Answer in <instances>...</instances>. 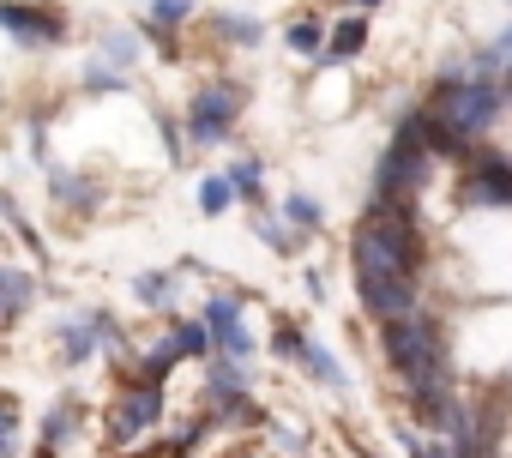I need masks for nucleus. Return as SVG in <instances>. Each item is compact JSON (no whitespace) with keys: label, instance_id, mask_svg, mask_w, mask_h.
Segmentation results:
<instances>
[{"label":"nucleus","instance_id":"obj_11","mask_svg":"<svg viewBox=\"0 0 512 458\" xmlns=\"http://www.w3.org/2000/svg\"><path fill=\"white\" fill-rule=\"evenodd\" d=\"M362 49H368V19H338L326 31V55L320 61H356Z\"/></svg>","mask_w":512,"mask_h":458},{"label":"nucleus","instance_id":"obj_17","mask_svg":"<svg viewBox=\"0 0 512 458\" xmlns=\"http://www.w3.org/2000/svg\"><path fill=\"white\" fill-rule=\"evenodd\" d=\"M229 205H235L229 175H205V181H199V211H205V217H223Z\"/></svg>","mask_w":512,"mask_h":458},{"label":"nucleus","instance_id":"obj_21","mask_svg":"<svg viewBox=\"0 0 512 458\" xmlns=\"http://www.w3.org/2000/svg\"><path fill=\"white\" fill-rule=\"evenodd\" d=\"M302 368H308V374H320L326 386H344V368H338V356H332L326 344H314V338H308V356H302Z\"/></svg>","mask_w":512,"mask_h":458},{"label":"nucleus","instance_id":"obj_18","mask_svg":"<svg viewBox=\"0 0 512 458\" xmlns=\"http://www.w3.org/2000/svg\"><path fill=\"white\" fill-rule=\"evenodd\" d=\"M272 356H284V362H302V356H308V332H302L296 320H278V332H272Z\"/></svg>","mask_w":512,"mask_h":458},{"label":"nucleus","instance_id":"obj_7","mask_svg":"<svg viewBox=\"0 0 512 458\" xmlns=\"http://www.w3.org/2000/svg\"><path fill=\"white\" fill-rule=\"evenodd\" d=\"M464 199L470 205H512V157L494 145H476L464 163Z\"/></svg>","mask_w":512,"mask_h":458},{"label":"nucleus","instance_id":"obj_6","mask_svg":"<svg viewBox=\"0 0 512 458\" xmlns=\"http://www.w3.org/2000/svg\"><path fill=\"white\" fill-rule=\"evenodd\" d=\"M163 422V380H127V392L115 398V410H109V440H139V434H151Z\"/></svg>","mask_w":512,"mask_h":458},{"label":"nucleus","instance_id":"obj_9","mask_svg":"<svg viewBox=\"0 0 512 458\" xmlns=\"http://www.w3.org/2000/svg\"><path fill=\"white\" fill-rule=\"evenodd\" d=\"M199 320L211 326V344H217L223 356H247V332H241V302H235V296H211Z\"/></svg>","mask_w":512,"mask_h":458},{"label":"nucleus","instance_id":"obj_3","mask_svg":"<svg viewBox=\"0 0 512 458\" xmlns=\"http://www.w3.org/2000/svg\"><path fill=\"white\" fill-rule=\"evenodd\" d=\"M506 103H512V97H506L500 79H488V73H446V79L434 85V97H428V115H434L440 127H452L458 139L476 145V133H488Z\"/></svg>","mask_w":512,"mask_h":458},{"label":"nucleus","instance_id":"obj_26","mask_svg":"<svg viewBox=\"0 0 512 458\" xmlns=\"http://www.w3.org/2000/svg\"><path fill=\"white\" fill-rule=\"evenodd\" d=\"M67 434H73V410H55V416L43 422V446H61Z\"/></svg>","mask_w":512,"mask_h":458},{"label":"nucleus","instance_id":"obj_16","mask_svg":"<svg viewBox=\"0 0 512 458\" xmlns=\"http://www.w3.org/2000/svg\"><path fill=\"white\" fill-rule=\"evenodd\" d=\"M211 31H217L223 43H241V49L266 37V31H260V19H235V13H217V19H211Z\"/></svg>","mask_w":512,"mask_h":458},{"label":"nucleus","instance_id":"obj_13","mask_svg":"<svg viewBox=\"0 0 512 458\" xmlns=\"http://www.w3.org/2000/svg\"><path fill=\"white\" fill-rule=\"evenodd\" d=\"M260 181H266V163H260V157H235V163H229V193H235V199L260 205Z\"/></svg>","mask_w":512,"mask_h":458},{"label":"nucleus","instance_id":"obj_24","mask_svg":"<svg viewBox=\"0 0 512 458\" xmlns=\"http://www.w3.org/2000/svg\"><path fill=\"white\" fill-rule=\"evenodd\" d=\"M284 217L302 223V229H320V205H314L308 193H290V199H284Z\"/></svg>","mask_w":512,"mask_h":458},{"label":"nucleus","instance_id":"obj_23","mask_svg":"<svg viewBox=\"0 0 512 458\" xmlns=\"http://www.w3.org/2000/svg\"><path fill=\"white\" fill-rule=\"evenodd\" d=\"M253 229H260V242H266L272 254H290V248H296V236H290V229H284L278 217H260V223H253Z\"/></svg>","mask_w":512,"mask_h":458},{"label":"nucleus","instance_id":"obj_30","mask_svg":"<svg viewBox=\"0 0 512 458\" xmlns=\"http://www.w3.org/2000/svg\"><path fill=\"white\" fill-rule=\"evenodd\" d=\"M356 7H380V0H356Z\"/></svg>","mask_w":512,"mask_h":458},{"label":"nucleus","instance_id":"obj_28","mask_svg":"<svg viewBox=\"0 0 512 458\" xmlns=\"http://www.w3.org/2000/svg\"><path fill=\"white\" fill-rule=\"evenodd\" d=\"M85 85H91V91H127V85H121V73H103V67H91V73H85Z\"/></svg>","mask_w":512,"mask_h":458},{"label":"nucleus","instance_id":"obj_20","mask_svg":"<svg viewBox=\"0 0 512 458\" xmlns=\"http://www.w3.org/2000/svg\"><path fill=\"white\" fill-rule=\"evenodd\" d=\"M49 187H55V199H61V205H73V211L97 199V187H85V181H79V175H67V169H55V175H49Z\"/></svg>","mask_w":512,"mask_h":458},{"label":"nucleus","instance_id":"obj_2","mask_svg":"<svg viewBox=\"0 0 512 458\" xmlns=\"http://www.w3.org/2000/svg\"><path fill=\"white\" fill-rule=\"evenodd\" d=\"M380 356L386 368L416 392V386H452V362H446V332L434 314H404V320H386L380 326Z\"/></svg>","mask_w":512,"mask_h":458},{"label":"nucleus","instance_id":"obj_15","mask_svg":"<svg viewBox=\"0 0 512 458\" xmlns=\"http://www.w3.org/2000/svg\"><path fill=\"white\" fill-rule=\"evenodd\" d=\"M133 296H139L145 308H169V302H175V272H145V278L133 284Z\"/></svg>","mask_w":512,"mask_h":458},{"label":"nucleus","instance_id":"obj_22","mask_svg":"<svg viewBox=\"0 0 512 458\" xmlns=\"http://www.w3.org/2000/svg\"><path fill=\"white\" fill-rule=\"evenodd\" d=\"M151 7V19L169 31V25H181V19H193V0H145Z\"/></svg>","mask_w":512,"mask_h":458},{"label":"nucleus","instance_id":"obj_4","mask_svg":"<svg viewBox=\"0 0 512 458\" xmlns=\"http://www.w3.org/2000/svg\"><path fill=\"white\" fill-rule=\"evenodd\" d=\"M241 103H247V91H241L235 79L193 85V103H187V133H193V145H223L229 127L241 121Z\"/></svg>","mask_w":512,"mask_h":458},{"label":"nucleus","instance_id":"obj_8","mask_svg":"<svg viewBox=\"0 0 512 458\" xmlns=\"http://www.w3.org/2000/svg\"><path fill=\"white\" fill-rule=\"evenodd\" d=\"M0 31H13L19 43H61L67 19L49 7H31V0H0Z\"/></svg>","mask_w":512,"mask_h":458},{"label":"nucleus","instance_id":"obj_14","mask_svg":"<svg viewBox=\"0 0 512 458\" xmlns=\"http://www.w3.org/2000/svg\"><path fill=\"white\" fill-rule=\"evenodd\" d=\"M470 73H488V79H506V73H512V25L470 61Z\"/></svg>","mask_w":512,"mask_h":458},{"label":"nucleus","instance_id":"obj_27","mask_svg":"<svg viewBox=\"0 0 512 458\" xmlns=\"http://www.w3.org/2000/svg\"><path fill=\"white\" fill-rule=\"evenodd\" d=\"M19 452V434H13V404H0V458Z\"/></svg>","mask_w":512,"mask_h":458},{"label":"nucleus","instance_id":"obj_5","mask_svg":"<svg viewBox=\"0 0 512 458\" xmlns=\"http://www.w3.org/2000/svg\"><path fill=\"white\" fill-rule=\"evenodd\" d=\"M428 175H434V157H428L422 145L392 139V145L380 151V163H374V193H380V199H416V193L428 187Z\"/></svg>","mask_w":512,"mask_h":458},{"label":"nucleus","instance_id":"obj_1","mask_svg":"<svg viewBox=\"0 0 512 458\" xmlns=\"http://www.w3.org/2000/svg\"><path fill=\"white\" fill-rule=\"evenodd\" d=\"M350 272L368 278H422V223L410 199H368L356 236H350Z\"/></svg>","mask_w":512,"mask_h":458},{"label":"nucleus","instance_id":"obj_25","mask_svg":"<svg viewBox=\"0 0 512 458\" xmlns=\"http://www.w3.org/2000/svg\"><path fill=\"white\" fill-rule=\"evenodd\" d=\"M404 446H410V458H458L452 440H416V434H404Z\"/></svg>","mask_w":512,"mask_h":458},{"label":"nucleus","instance_id":"obj_12","mask_svg":"<svg viewBox=\"0 0 512 458\" xmlns=\"http://www.w3.org/2000/svg\"><path fill=\"white\" fill-rule=\"evenodd\" d=\"M103 350V338H97V314H79L73 326H61V356L79 368V362H91Z\"/></svg>","mask_w":512,"mask_h":458},{"label":"nucleus","instance_id":"obj_10","mask_svg":"<svg viewBox=\"0 0 512 458\" xmlns=\"http://www.w3.org/2000/svg\"><path fill=\"white\" fill-rule=\"evenodd\" d=\"M31 302H37V284H31V272L0 266V326L25 320V314H31Z\"/></svg>","mask_w":512,"mask_h":458},{"label":"nucleus","instance_id":"obj_29","mask_svg":"<svg viewBox=\"0 0 512 458\" xmlns=\"http://www.w3.org/2000/svg\"><path fill=\"white\" fill-rule=\"evenodd\" d=\"M109 61H133V43L127 37H109Z\"/></svg>","mask_w":512,"mask_h":458},{"label":"nucleus","instance_id":"obj_19","mask_svg":"<svg viewBox=\"0 0 512 458\" xmlns=\"http://www.w3.org/2000/svg\"><path fill=\"white\" fill-rule=\"evenodd\" d=\"M284 43H290L296 55H326V31H320V19H296Z\"/></svg>","mask_w":512,"mask_h":458}]
</instances>
